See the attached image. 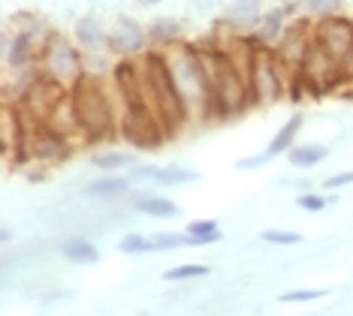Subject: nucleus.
Segmentation results:
<instances>
[{
	"label": "nucleus",
	"mask_w": 353,
	"mask_h": 316,
	"mask_svg": "<svg viewBox=\"0 0 353 316\" xmlns=\"http://www.w3.org/2000/svg\"><path fill=\"white\" fill-rule=\"evenodd\" d=\"M163 58H166V63H170L175 91H179V96H181L188 120L212 118V85H208V76H205L203 63H199L196 45H184V43L166 45Z\"/></svg>",
	"instance_id": "nucleus-1"
},
{
	"label": "nucleus",
	"mask_w": 353,
	"mask_h": 316,
	"mask_svg": "<svg viewBox=\"0 0 353 316\" xmlns=\"http://www.w3.org/2000/svg\"><path fill=\"white\" fill-rule=\"evenodd\" d=\"M70 96H73L79 127H82V139H88V142L106 139V136H112L115 127L121 124V120L115 118V105H112L106 87H103V82L97 76H91V72H85L73 85Z\"/></svg>",
	"instance_id": "nucleus-2"
},
{
	"label": "nucleus",
	"mask_w": 353,
	"mask_h": 316,
	"mask_svg": "<svg viewBox=\"0 0 353 316\" xmlns=\"http://www.w3.org/2000/svg\"><path fill=\"white\" fill-rule=\"evenodd\" d=\"M287 70L284 61L278 58V52H272L266 43L256 39V48H254V61H251V103L254 105H275L281 96L287 94V87L293 85V78H287Z\"/></svg>",
	"instance_id": "nucleus-3"
},
{
	"label": "nucleus",
	"mask_w": 353,
	"mask_h": 316,
	"mask_svg": "<svg viewBox=\"0 0 353 316\" xmlns=\"http://www.w3.org/2000/svg\"><path fill=\"white\" fill-rule=\"evenodd\" d=\"M43 34H46L43 21L34 19V15H28V12L12 15L10 24H6V30H3V63H6V70H30L34 54L43 52L46 39H49Z\"/></svg>",
	"instance_id": "nucleus-4"
},
{
	"label": "nucleus",
	"mask_w": 353,
	"mask_h": 316,
	"mask_svg": "<svg viewBox=\"0 0 353 316\" xmlns=\"http://www.w3.org/2000/svg\"><path fill=\"white\" fill-rule=\"evenodd\" d=\"M39 72L54 78L58 85H63L67 91H73V85L85 76V63L79 48L70 43L63 34H49L43 52H39Z\"/></svg>",
	"instance_id": "nucleus-5"
},
{
	"label": "nucleus",
	"mask_w": 353,
	"mask_h": 316,
	"mask_svg": "<svg viewBox=\"0 0 353 316\" xmlns=\"http://www.w3.org/2000/svg\"><path fill=\"white\" fill-rule=\"evenodd\" d=\"M145 70H148L151 87H154V100H157V109H160V120H163V127L172 133V129H179L181 124H188V115H184L181 96H179V91H175L170 63H166V58L160 52H148L145 54Z\"/></svg>",
	"instance_id": "nucleus-6"
},
{
	"label": "nucleus",
	"mask_w": 353,
	"mask_h": 316,
	"mask_svg": "<svg viewBox=\"0 0 353 316\" xmlns=\"http://www.w3.org/2000/svg\"><path fill=\"white\" fill-rule=\"evenodd\" d=\"M70 151H73V145H70L67 136H61L58 129H52L49 124H37V127H28L21 160H30V163H39V166H52V163L67 160Z\"/></svg>",
	"instance_id": "nucleus-7"
},
{
	"label": "nucleus",
	"mask_w": 353,
	"mask_h": 316,
	"mask_svg": "<svg viewBox=\"0 0 353 316\" xmlns=\"http://www.w3.org/2000/svg\"><path fill=\"white\" fill-rule=\"evenodd\" d=\"M299 76L305 78V87H311V91H329V87H335V85H344L341 63L335 61L323 45H317L314 39H311V48H308V54H305Z\"/></svg>",
	"instance_id": "nucleus-8"
},
{
	"label": "nucleus",
	"mask_w": 353,
	"mask_h": 316,
	"mask_svg": "<svg viewBox=\"0 0 353 316\" xmlns=\"http://www.w3.org/2000/svg\"><path fill=\"white\" fill-rule=\"evenodd\" d=\"M25 139H28V120L21 115L19 103L3 100V109H0V157H3V166H10L12 160H21Z\"/></svg>",
	"instance_id": "nucleus-9"
},
{
	"label": "nucleus",
	"mask_w": 353,
	"mask_h": 316,
	"mask_svg": "<svg viewBox=\"0 0 353 316\" xmlns=\"http://www.w3.org/2000/svg\"><path fill=\"white\" fill-rule=\"evenodd\" d=\"M314 43L323 45L326 52L344 67V61H347L350 52H353V21L344 19V15L320 19V24L314 28Z\"/></svg>",
	"instance_id": "nucleus-10"
},
{
	"label": "nucleus",
	"mask_w": 353,
	"mask_h": 316,
	"mask_svg": "<svg viewBox=\"0 0 353 316\" xmlns=\"http://www.w3.org/2000/svg\"><path fill=\"white\" fill-rule=\"evenodd\" d=\"M118 129H121L124 139L130 145H136V148H154V145H160V139L170 136L148 112H136V109L121 112V124H118Z\"/></svg>",
	"instance_id": "nucleus-11"
},
{
	"label": "nucleus",
	"mask_w": 353,
	"mask_h": 316,
	"mask_svg": "<svg viewBox=\"0 0 353 316\" xmlns=\"http://www.w3.org/2000/svg\"><path fill=\"white\" fill-rule=\"evenodd\" d=\"M148 28H142L136 19H115L109 30V52L118 54V58H133V54H142L148 48Z\"/></svg>",
	"instance_id": "nucleus-12"
},
{
	"label": "nucleus",
	"mask_w": 353,
	"mask_h": 316,
	"mask_svg": "<svg viewBox=\"0 0 353 316\" xmlns=\"http://www.w3.org/2000/svg\"><path fill=\"white\" fill-rule=\"evenodd\" d=\"M311 39H314V30L308 34V28H305L302 21L293 24V28H287L284 36H281L278 58L284 61V67L290 70L293 78L302 72V63H305V54H308V48H311Z\"/></svg>",
	"instance_id": "nucleus-13"
},
{
	"label": "nucleus",
	"mask_w": 353,
	"mask_h": 316,
	"mask_svg": "<svg viewBox=\"0 0 353 316\" xmlns=\"http://www.w3.org/2000/svg\"><path fill=\"white\" fill-rule=\"evenodd\" d=\"M263 21V0H227L223 6V24L232 30H251Z\"/></svg>",
	"instance_id": "nucleus-14"
},
{
	"label": "nucleus",
	"mask_w": 353,
	"mask_h": 316,
	"mask_svg": "<svg viewBox=\"0 0 353 316\" xmlns=\"http://www.w3.org/2000/svg\"><path fill=\"white\" fill-rule=\"evenodd\" d=\"M73 39L79 48H85V52H91V54L109 48V34L103 30L100 19H94V15H85V19H79L73 24Z\"/></svg>",
	"instance_id": "nucleus-15"
},
{
	"label": "nucleus",
	"mask_w": 353,
	"mask_h": 316,
	"mask_svg": "<svg viewBox=\"0 0 353 316\" xmlns=\"http://www.w3.org/2000/svg\"><path fill=\"white\" fill-rule=\"evenodd\" d=\"M293 10H299V0L296 3H287V6H275V10H269V12H263V21L256 24V36L254 39H260V43H272V39H281L284 36V24L287 19L293 15Z\"/></svg>",
	"instance_id": "nucleus-16"
},
{
	"label": "nucleus",
	"mask_w": 353,
	"mask_h": 316,
	"mask_svg": "<svg viewBox=\"0 0 353 316\" xmlns=\"http://www.w3.org/2000/svg\"><path fill=\"white\" fill-rule=\"evenodd\" d=\"M302 124H305V115L302 112H293L290 118L284 120V127L278 129L275 136H272V142H269V157H281V154H287L296 145V136H299V129H302Z\"/></svg>",
	"instance_id": "nucleus-17"
},
{
	"label": "nucleus",
	"mask_w": 353,
	"mask_h": 316,
	"mask_svg": "<svg viewBox=\"0 0 353 316\" xmlns=\"http://www.w3.org/2000/svg\"><path fill=\"white\" fill-rule=\"evenodd\" d=\"M326 145L320 142H305V145H293L290 151H287V160H290V166L296 169H314L326 160Z\"/></svg>",
	"instance_id": "nucleus-18"
},
{
	"label": "nucleus",
	"mask_w": 353,
	"mask_h": 316,
	"mask_svg": "<svg viewBox=\"0 0 353 316\" xmlns=\"http://www.w3.org/2000/svg\"><path fill=\"white\" fill-rule=\"evenodd\" d=\"M184 36V24L179 19H154L148 24V39L154 45H175Z\"/></svg>",
	"instance_id": "nucleus-19"
},
{
	"label": "nucleus",
	"mask_w": 353,
	"mask_h": 316,
	"mask_svg": "<svg viewBox=\"0 0 353 316\" xmlns=\"http://www.w3.org/2000/svg\"><path fill=\"white\" fill-rule=\"evenodd\" d=\"M133 205H136V211H139V214H148V217H163V220H170V217H179V205H175L172 199H166V196H151V193H139Z\"/></svg>",
	"instance_id": "nucleus-20"
},
{
	"label": "nucleus",
	"mask_w": 353,
	"mask_h": 316,
	"mask_svg": "<svg viewBox=\"0 0 353 316\" xmlns=\"http://www.w3.org/2000/svg\"><path fill=\"white\" fill-rule=\"evenodd\" d=\"M85 193H88V196H94V199H118V196H127V193H130V178H118V175L100 178V181L88 184Z\"/></svg>",
	"instance_id": "nucleus-21"
},
{
	"label": "nucleus",
	"mask_w": 353,
	"mask_h": 316,
	"mask_svg": "<svg viewBox=\"0 0 353 316\" xmlns=\"http://www.w3.org/2000/svg\"><path fill=\"white\" fill-rule=\"evenodd\" d=\"M188 244L190 247H203V244H214V241L223 238L218 220H190L188 223Z\"/></svg>",
	"instance_id": "nucleus-22"
},
{
	"label": "nucleus",
	"mask_w": 353,
	"mask_h": 316,
	"mask_svg": "<svg viewBox=\"0 0 353 316\" xmlns=\"http://www.w3.org/2000/svg\"><path fill=\"white\" fill-rule=\"evenodd\" d=\"M61 253L67 256L70 262H79V265H94V262H100V250L94 247L91 241H85V238H70V241H63Z\"/></svg>",
	"instance_id": "nucleus-23"
},
{
	"label": "nucleus",
	"mask_w": 353,
	"mask_h": 316,
	"mask_svg": "<svg viewBox=\"0 0 353 316\" xmlns=\"http://www.w3.org/2000/svg\"><path fill=\"white\" fill-rule=\"evenodd\" d=\"M190 181H199V172L184 166H163L154 178V184H160V187H179V184H190Z\"/></svg>",
	"instance_id": "nucleus-24"
},
{
	"label": "nucleus",
	"mask_w": 353,
	"mask_h": 316,
	"mask_svg": "<svg viewBox=\"0 0 353 316\" xmlns=\"http://www.w3.org/2000/svg\"><path fill=\"white\" fill-rule=\"evenodd\" d=\"M344 6V0H299V10L308 19H329V15H339Z\"/></svg>",
	"instance_id": "nucleus-25"
},
{
	"label": "nucleus",
	"mask_w": 353,
	"mask_h": 316,
	"mask_svg": "<svg viewBox=\"0 0 353 316\" xmlns=\"http://www.w3.org/2000/svg\"><path fill=\"white\" fill-rule=\"evenodd\" d=\"M91 163L103 169V172H121V169H130L136 160L130 154H121V151H109V154H94Z\"/></svg>",
	"instance_id": "nucleus-26"
},
{
	"label": "nucleus",
	"mask_w": 353,
	"mask_h": 316,
	"mask_svg": "<svg viewBox=\"0 0 353 316\" xmlns=\"http://www.w3.org/2000/svg\"><path fill=\"white\" fill-rule=\"evenodd\" d=\"M296 205H299L302 211H311V214H317V211H323L326 205H335V196L329 199L326 193H314V190H305L296 196Z\"/></svg>",
	"instance_id": "nucleus-27"
},
{
	"label": "nucleus",
	"mask_w": 353,
	"mask_h": 316,
	"mask_svg": "<svg viewBox=\"0 0 353 316\" xmlns=\"http://www.w3.org/2000/svg\"><path fill=\"white\" fill-rule=\"evenodd\" d=\"M118 250H121V253H151L154 244H151V238H145V235L130 232V235H124V238H121Z\"/></svg>",
	"instance_id": "nucleus-28"
},
{
	"label": "nucleus",
	"mask_w": 353,
	"mask_h": 316,
	"mask_svg": "<svg viewBox=\"0 0 353 316\" xmlns=\"http://www.w3.org/2000/svg\"><path fill=\"white\" fill-rule=\"evenodd\" d=\"M208 268L205 265H179V268H170L163 274V280L179 283V280H190V277H205Z\"/></svg>",
	"instance_id": "nucleus-29"
},
{
	"label": "nucleus",
	"mask_w": 353,
	"mask_h": 316,
	"mask_svg": "<svg viewBox=\"0 0 353 316\" xmlns=\"http://www.w3.org/2000/svg\"><path fill=\"white\" fill-rule=\"evenodd\" d=\"M151 244H154V250H172V247H184V244H188V235H175V232H154V235H151Z\"/></svg>",
	"instance_id": "nucleus-30"
},
{
	"label": "nucleus",
	"mask_w": 353,
	"mask_h": 316,
	"mask_svg": "<svg viewBox=\"0 0 353 316\" xmlns=\"http://www.w3.org/2000/svg\"><path fill=\"white\" fill-rule=\"evenodd\" d=\"M260 238L269 241V244H299L302 235L299 232H287V229H266Z\"/></svg>",
	"instance_id": "nucleus-31"
},
{
	"label": "nucleus",
	"mask_w": 353,
	"mask_h": 316,
	"mask_svg": "<svg viewBox=\"0 0 353 316\" xmlns=\"http://www.w3.org/2000/svg\"><path fill=\"white\" fill-rule=\"evenodd\" d=\"M326 293L323 289H293V293H284L278 298V302H287V304H296V302H317V298H323Z\"/></svg>",
	"instance_id": "nucleus-32"
},
{
	"label": "nucleus",
	"mask_w": 353,
	"mask_h": 316,
	"mask_svg": "<svg viewBox=\"0 0 353 316\" xmlns=\"http://www.w3.org/2000/svg\"><path fill=\"white\" fill-rule=\"evenodd\" d=\"M157 172H160L157 166H148V163H133V166H130V175H127V178H130V181H154Z\"/></svg>",
	"instance_id": "nucleus-33"
},
{
	"label": "nucleus",
	"mask_w": 353,
	"mask_h": 316,
	"mask_svg": "<svg viewBox=\"0 0 353 316\" xmlns=\"http://www.w3.org/2000/svg\"><path fill=\"white\" fill-rule=\"evenodd\" d=\"M347 184H353V172H339V175H329L320 187H323V193H335L341 187H347Z\"/></svg>",
	"instance_id": "nucleus-34"
},
{
	"label": "nucleus",
	"mask_w": 353,
	"mask_h": 316,
	"mask_svg": "<svg viewBox=\"0 0 353 316\" xmlns=\"http://www.w3.org/2000/svg\"><path fill=\"white\" fill-rule=\"evenodd\" d=\"M269 151H263V154H254V157H245V160H239V169H260V166H266L269 163Z\"/></svg>",
	"instance_id": "nucleus-35"
},
{
	"label": "nucleus",
	"mask_w": 353,
	"mask_h": 316,
	"mask_svg": "<svg viewBox=\"0 0 353 316\" xmlns=\"http://www.w3.org/2000/svg\"><path fill=\"white\" fill-rule=\"evenodd\" d=\"M344 82H353V52H350V58L347 61H344Z\"/></svg>",
	"instance_id": "nucleus-36"
},
{
	"label": "nucleus",
	"mask_w": 353,
	"mask_h": 316,
	"mask_svg": "<svg viewBox=\"0 0 353 316\" xmlns=\"http://www.w3.org/2000/svg\"><path fill=\"white\" fill-rule=\"evenodd\" d=\"M136 3H139L142 10H154V6H160L163 0H136Z\"/></svg>",
	"instance_id": "nucleus-37"
},
{
	"label": "nucleus",
	"mask_w": 353,
	"mask_h": 316,
	"mask_svg": "<svg viewBox=\"0 0 353 316\" xmlns=\"http://www.w3.org/2000/svg\"><path fill=\"white\" fill-rule=\"evenodd\" d=\"M196 6H214V0H196Z\"/></svg>",
	"instance_id": "nucleus-38"
}]
</instances>
